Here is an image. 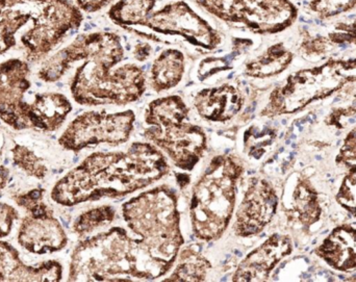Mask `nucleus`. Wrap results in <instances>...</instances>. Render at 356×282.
<instances>
[{"label": "nucleus", "instance_id": "obj_3", "mask_svg": "<svg viewBox=\"0 0 356 282\" xmlns=\"http://www.w3.org/2000/svg\"><path fill=\"white\" fill-rule=\"evenodd\" d=\"M122 216L139 250L140 279H156L172 268L184 240L177 195L168 185L139 194L122 206Z\"/></svg>", "mask_w": 356, "mask_h": 282}, {"label": "nucleus", "instance_id": "obj_12", "mask_svg": "<svg viewBox=\"0 0 356 282\" xmlns=\"http://www.w3.org/2000/svg\"><path fill=\"white\" fill-rule=\"evenodd\" d=\"M19 227L18 241L22 249L29 254L44 256L56 254L66 247L68 237L54 210L42 200L26 210Z\"/></svg>", "mask_w": 356, "mask_h": 282}, {"label": "nucleus", "instance_id": "obj_19", "mask_svg": "<svg viewBox=\"0 0 356 282\" xmlns=\"http://www.w3.org/2000/svg\"><path fill=\"white\" fill-rule=\"evenodd\" d=\"M293 60V53L282 43L274 44L254 60L247 63L244 73L253 78H268L284 72Z\"/></svg>", "mask_w": 356, "mask_h": 282}, {"label": "nucleus", "instance_id": "obj_6", "mask_svg": "<svg viewBox=\"0 0 356 282\" xmlns=\"http://www.w3.org/2000/svg\"><path fill=\"white\" fill-rule=\"evenodd\" d=\"M188 114L186 102L178 95L154 100L145 110L144 137L184 171L193 170L207 147L204 131L191 122Z\"/></svg>", "mask_w": 356, "mask_h": 282}, {"label": "nucleus", "instance_id": "obj_18", "mask_svg": "<svg viewBox=\"0 0 356 282\" xmlns=\"http://www.w3.org/2000/svg\"><path fill=\"white\" fill-rule=\"evenodd\" d=\"M186 58L177 49H166L154 60L150 71V85L156 93L169 91L181 81Z\"/></svg>", "mask_w": 356, "mask_h": 282}, {"label": "nucleus", "instance_id": "obj_24", "mask_svg": "<svg viewBox=\"0 0 356 282\" xmlns=\"http://www.w3.org/2000/svg\"><path fill=\"white\" fill-rule=\"evenodd\" d=\"M309 8L320 19H330L356 10V0H311Z\"/></svg>", "mask_w": 356, "mask_h": 282}, {"label": "nucleus", "instance_id": "obj_4", "mask_svg": "<svg viewBox=\"0 0 356 282\" xmlns=\"http://www.w3.org/2000/svg\"><path fill=\"white\" fill-rule=\"evenodd\" d=\"M83 21L71 0H0V56L19 41L25 60L43 62Z\"/></svg>", "mask_w": 356, "mask_h": 282}, {"label": "nucleus", "instance_id": "obj_5", "mask_svg": "<svg viewBox=\"0 0 356 282\" xmlns=\"http://www.w3.org/2000/svg\"><path fill=\"white\" fill-rule=\"evenodd\" d=\"M243 173L240 158L232 154L218 156L193 188L191 224L199 241H216L225 233L234 215L238 183Z\"/></svg>", "mask_w": 356, "mask_h": 282}, {"label": "nucleus", "instance_id": "obj_23", "mask_svg": "<svg viewBox=\"0 0 356 282\" xmlns=\"http://www.w3.org/2000/svg\"><path fill=\"white\" fill-rule=\"evenodd\" d=\"M15 166L26 173L29 176L44 179L48 174V169L41 158L31 151L26 146L16 144L12 150Z\"/></svg>", "mask_w": 356, "mask_h": 282}, {"label": "nucleus", "instance_id": "obj_13", "mask_svg": "<svg viewBox=\"0 0 356 282\" xmlns=\"http://www.w3.org/2000/svg\"><path fill=\"white\" fill-rule=\"evenodd\" d=\"M278 196L271 183L261 177L249 179L234 224L238 237L259 235L275 216Z\"/></svg>", "mask_w": 356, "mask_h": 282}, {"label": "nucleus", "instance_id": "obj_2", "mask_svg": "<svg viewBox=\"0 0 356 282\" xmlns=\"http://www.w3.org/2000/svg\"><path fill=\"white\" fill-rule=\"evenodd\" d=\"M170 172L164 154L152 143L135 142L127 151L95 152L52 188L50 197L66 208L102 198L124 197Z\"/></svg>", "mask_w": 356, "mask_h": 282}, {"label": "nucleus", "instance_id": "obj_17", "mask_svg": "<svg viewBox=\"0 0 356 282\" xmlns=\"http://www.w3.org/2000/svg\"><path fill=\"white\" fill-rule=\"evenodd\" d=\"M320 256L334 269H356V231L351 227L336 229L319 249Z\"/></svg>", "mask_w": 356, "mask_h": 282}, {"label": "nucleus", "instance_id": "obj_26", "mask_svg": "<svg viewBox=\"0 0 356 282\" xmlns=\"http://www.w3.org/2000/svg\"><path fill=\"white\" fill-rule=\"evenodd\" d=\"M44 195H45V190L33 189L27 193L17 194L13 197V199L19 208H23L26 212L27 210L41 202Z\"/></svg>", "mask_w": 356, "mask_h": 282}, {"label": "nucleus", "instance_id": "obj_28", "mask_svg": "<svg viewBox=\"0 0 356 282\" xmlns=\"http://www.w3.org/2000/svg\"><path fill=\"white\" fill-rule=\"evenodd\" d=\"M152 47L149 44L140 43L136 46L134 54H135V58H137L139 62H144V60H146L149 58L150 54H152Z\"/></svg>", "mask_w": 356, "mask_h": 282}, {"label": "nucleus", "instance_id": "obj_16", "mask_svg": "<svg viewBox=\"0 0 356 282\" xmlns=\"http://www.w3.org/2000/svg\"><path fill=\"white\" fill-rule=\"evenodd\" d=\"M243 106L244 96L236 87L228 83L201 90L194 98V106L199 116L211 122L232 120Z\"/></svg>", "mask_w": 356, "mask_h": 282}, {"label": "nucleus", "instance_id": "obj_27", "mask_svg": "<svg viewBox=\"0 0 356 282\" xmlns=\"http://www.w3.org/2000/svg\"><path fill=\"white\" fill-rule=\"evenodd\" d=\"M73 3L86 13H96L108 6L114 0H72Z\"/></svg>", "mask_w": 356, "mask_h": 282}, {"label": "nucleus", "instance_id": "obj_14", "mask_svg": "<svg viewBox=\"0 0 356 282\" xmlns=\"http://www.w3.org/2000/svg\"><path fill=\"white\" fill-rule=\"evenodd\" d=\"M292 252V243L286 235L274 233L255 248L238 264L232 281H266L282 258Z\"/></svg>", "mask_w": 356, "mask_h": 282}, {"label": "nucleus", "instance_id": "obj_9", "mask_svg": "<svg viewBox=\"0 0 356 282\" xmlns=\"http://www.w3.org/2000/svg\"><path fill=\"white\" fill-rule=\"evenodd\" d=\"M209 14L232 24L243 25L257 35L282 33L298 17L290 0H196Z\"/></svg>", "mask_w": 356, "mask_h": 282}, {"label": "nucleus", "instance_id": "obj_20", "mask_svg": "<svg viewBox=\"0 0 356 282\" xmlns=\"http://www.w3.org/2000/svg\"><path fill=\"white\" fill-rule=\"evenodd\" d=\"M156 0H118L108 10L113 22L122 27L143 26L152 14Z\"/></svg>", "mask_w": 356, "mask_h": 282}, {"label": "nucleus", "instance_id": "obj_22", "mask_svg": "<svg viewBox=\"0 0 356 282\" xmlns=\"http://www.w3.org/2000/svg\"><path fill=\"white\" fill-rule=\"evenodd\" d=\"M114 208L110 206H98L86 210L77 217L73 223L72 229L77 235H87L94 233L100 227L111 224L115 218Z\"/></svg>", "mask_w": 356, "mask_h": 282}, {"label": "nucleus", "instance_id": "obj_21", "mask_svg": "<svg viewBox=\"0 0 356 282\" xmlns=\"http://www.w3.org/2000/svg\"><path fill=\"white\" fill-rule=\"evenodd\" d=\"M211 264L193 247L182 250L175 272L166 281H203L207 279Z\"/></svg>", "mask_w": 356, "mask_h": 282}, {"label": "nucleus", "instance_id": "obj_15", "mask_svg": "<svg viewBox=\"0 0 356 282\" xmlns=\"http://www.w3.org/2000/svg\"><path fill=\"white\" fill-rule=\"evenodd\" d=\"M62 279L63 266L58 260L29 266L14 246L0 241V282H56Z\"/></svg>", "mask_w": 356, "mask_h": 282}, {"label": "nucleus", "instance_id": "obj_10", "mask_svg": "<svg viewBox=\"0 0 356 282\" xmlns=\"http://www.w3.org/2000/svg\"><path fill=\"white\" fill-rule=\"evenodd\" d=\"M133 110L108 113L88 110L79 115L58 138V144L69 151L79 152L99 144L117 146L129 141L134 131Z\"/></svg>", "mask_w": 356, "mask_h": 282}, {"label": "nucleus", "instance_id": "obj_8", "mask_svg": "<svg viewBox=\"0 0 356 282\" xmlns=\"http://www.w3.org/2000/svg\"><path fill=\"white\" fill-rule=\"evenodd\" d=\"M356 81V58L330 60L318 68L293 73L286 83L275 88L261 117L280 116L300 110L314 100L322 99L340 89L345 83Z\"/></svg>", "mask_w": 356, "mask_h": 282}, {"label": "nucleus", "instance_id": "obj_25", "mask_svg": "<svg viewBox=\"0 0 356 282\" xmlns=\"http://www.w3.org/2000/svg\"><path fill=\"white\" fill-rule=\"evenodd\" d=\"M19 219V213L14 206L0 202V239L12 233L15 222Z\"/></svg>", "mask_w": 356, "mask_h": 282}, {"label": "nucleus", "instance_id": "obj_7", "mask_svg": "<svg viewBox=\"0 0 356 282\" xmlns=\"http://www.w3.org/2000/svg\"><path fill=\"white\" fill-rule=\"evenodd\" d=\"M136 239L112 227L81 241L71 254L68 281H123L137 279Z\"/></svg>", "mask_w": 356, "mask_h": 282}, {"label": "nucleus", "instance_id": "obj_29", "mask_svg": "<svg viewBox=\"0 0 356 282\" xmlns=\"http://www.w3.org/2000/svg\"><path fill=\"white\" fill-rule=\"evenodd\" d=\"M8 179H10V171L6 167L0 165V191H2L6 187Z\"/></svg>", "mask_w": 356, "mask_h": 282}, {"label": "nucleus", "instance_id": "obj_1", "mask_svg": "<svg viewBox=\"0 0 356 282\" xmlns=\"http://www.w3.org/2000/svg\"><path fill=\"white\" fill-rule=\"evenodd\" d=\"M124 58L120 37L114 33H81L72 43L50 56L52 69L64 76L73 64L83 60L70 81L76 103L85 106H125L146 91L145 73L137 65L116 67Z\"/></svg>", "mask_w": 356, "mask_h": 282}, {"label": "nucleus", "instance_id": "obj_11", "mask_svg": "<svg viewBox=\"0 0 356 282\" xmlns=\"http://www.w3.org/2000/svg\"><path fill=\"white\" fill-rule=\"evenodd\" d=\"M143 26L161 35H180L203 49L213 50L221 44L220 33L182 0L152 13Z\"/></svg>", "mask_w": 356, "mask_h": 282}]
</instances>
